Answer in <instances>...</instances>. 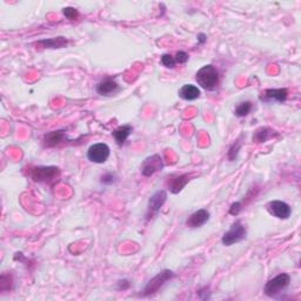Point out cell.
I'll list each match as a JSON object with an SVG mask.
<instances>
[{"label":"cell","mask_w":301,"mask_h":301,"mask_svg":"<svg viewBox=\"0 0 301 301\" xmlns=\"http://www.w3.org/2000/svg\"><path fill=\"white\" fill-rule=\"evenodd\" d=\"M198 85L206 91H213L219 84V71L213 65H205L195 74Z\"/></svg>","instance_id":"cell-1"},{"label":"cell","mask_w":301,"mask_h":301,"mask_svg":"<svg viewBox=\"0 0 301 301\" xmlns=\"http://www.w3.org/2000/svg\"><path fill=\"white\" fill-rule=\"evenodd\" d=\"M291 284V275L287 273H281L274 276L273 279L268 280L265 285L264 292L267 297L276 298L282 291H285Z\"/></svg>","instance_id":"cell-2"},{"label":"cell","mask_w":301,"mask_h":301,"mask_svg":"<svg viewBox=\"0 0 301 301\" xmlns=\"http://www.w3.org/2000/svg\"><path fill=\"white\" fill-rule=\"evenodd\" d=\"M173 276H174V273L169 270H165L163 272L158 273L153 279H151L150 281L147 282V285L145 286L144 290L141 291L140 293V297H148V296H153L163 288V286L168 282Z\"/></svg>","instance_id":"cell-3"},{"label":"cell","mask_w":301,"mask_h":301,"mask_svg":"<svg viewBox=\"0 0 301 301\" xmlns=\"http://www.w3.org/2000/svg\"><path fill=\"white\" fill-rule=\"evenodd\" d=\"M247 237V228L244 225L241 220H237V221L232 223L231 228L222 235L221 243L223 246H232L234 244L240 243V241L245 240Z\"/></svg>","instance_id":"cell-4"},{"label":"cell","mask_w":301,"mask_h":301,"mask_svg":"<svg viewBox=\"0 0 301 301\" xmlns=\"http://www.w3.org/2000/svg\"><path fill=\"white\" fill-rule=\"evenodd\" d=\"M29 175L37 183H52L60 175V171L55 166H38L31 168Z\"/></svg>","instance_id":"cell-5"},{"label":"cell","mask_w":301,"mask_h":301,"mask_svg":"<svg viewBox=\"0 0 301 301\" xmlns=\"http://www.w3.org/2000/svg\"><path fill=\"white\" fill-rule=\"evenodd\" d=\"M109 154H111V150H109V145L104 144V142H97V144L89 146L86 156L91 163L104 164L107 162Z\"/></svg>","instance_id":"cell-6"},{"label":"cell","mask_w":301,"mask_h":301,"mask_svg":"<svg viewBox=\"0 0 301 301\" xmlns=\"http://www.w3.org/2000/svg\"><path fill=\"white\" fill-rule=\"evenodd\" d=\"M164 168L163 158L159 154H153V156L147 157L141 164V174L144 177L148 178L153 175L154 173L162 171Z\"/></svg>","instance_id":"cell-7"},{"label":"cell","mask_w":301,"mask_h":301,"mask_svg":"<svg viewBox=\"0 0 301 301\" xmlns=\"http://www.w3.org/2000/svg\"><path fill=\"white\" fill-rule=\"evenodd\" d=\"M166 200H167V192H166L165 190L157 191V192L151 196L147 205V214H146L147 220L162 210V207L164 206Z\"/></svg>","instance_id":"cell-8"},{"label":"cell","mask_w":301,"mask_h":301,"mask_svg":"<svg viewBox=\"0 0 301 301\" xmlns=\"http://www.w3.org/2000/svg\"><path fill=\"white\" fill-rule=\"evenodd\" d=\"M267 211L271 216L278 219H288L292 214V208L287 202L281 200H273L267 204Z\"/></svg>","instance_id":"cell-9"},{"label":"cell","mask_w":301,"mask_h":301,"mask_svg":"<svg viewBox=\"0 0 301 301\" xmlns=\"http://www.w3.org/2000/svg\"><path fill=\"white\" fill-rule=\"evenodd\" d=\"M190 175L189 174H173L167 179V186L169 192L173 194H178L181 192L185 186L189 184Z\"/></svg>","instance_id":"cell-10"},{"label":"cell","mask_w":301,"mask_h":301,"mask_svg":"<svg viewBox=\"0 0 301 301\" xmlns=\"http://www.w3.org/2000/svg\"><path fill=\"white\" fill-rule=\"evenodd\" d=\"M208 220H210V212L202 208V210L195 211L194 213L191 214L189 219L186 220V226L190 228H198L204 226Z\"/></svg>","instance_id":"cell-11"},{"label":"cell","mask_w":301,"mask_h":301,"mask_svg":"<svg viewBox=\"0 0 301 301\" xmlns=\"http://www.w3.org/2000/svg\"><path fill=\"white\" fill-rule=\"evenodd\" d=\"M119 91V84L115 78H105L97 85L98 94L104 97H111Z\"/></svg>","instance_id":"cell-12"},{"label":"cell","mask_w":301,"mask_h":301,"mask_svg":"<svg viewBox=\"0 0 301 301\" xmlns=\"http://www.w3.org/2000/svg\"><path fill=\"white\" fill-rule=\"evenodd\" d=\"M288 97L287 88H268L262 92L260 95V100L262 101H272L275 100L278 103H284Z\"/></svg>","instance_id":"cell-13"},{"label":"cell","mask_w":301,"mask_h":301,"mask_svg":"<svg viewBox=\"0 0 301 301\" xmlns=\"http://www.w3.org/2000/svg\"><path fill=\"white\" fill-rule=\"evenodd\" d=\"M178 94L181 99L187 100V101H193L200 97L201 92H200V88H199L198 86L192 85V84H186V85L181 86L180 89H179Z\"/></svg>","instance_id":"cell-14"},{"label":"cell","mask_w":301,"mask_h":301,"mask_svg":"<svg viewBox=\"0 0 301 301\" xmlns=\"http://www.w3.org/2000/svg\"><path fill=\"white\" fill-rule=\"evenodd\" d=\"M37 45L40 46L41 49H62V47H66L68 45V39L65 37H55L51 38V39L39 40Z\"/></svg>","instance_id":"cell-15"},{"label":"cell","mask_w":301,"mask_h":301,"mask_svg":"<svg viewBox=\"0 0 301 301\" xmlns=\"http://www.w3.org/2000/svg\"><path fill=\"white\" fill-rule=\"evenodd\" d=\"M133 127L131 126V125H121V126H119L118 129H115L112 132L113 138H114L115 142H117V145L119 146H123L125 144V141H126L127 138L130 137V134L132 133Z\"/></svg>","instance_id":"cell-16"},{"label":"cell","mask_w":301,"mask_h":301,"mask_svg":"<svg viewBox=\"0 0 301 301\" xmlns=\"http://www.w3.org/2000/svg\"><path fill=\"white\" fill-rule=\"evenodd\" d=\"M275 136H278V133L274 130L270 129V127H260L253 134V142L262 144V142L268 141V140L272 139Z\"/></svg>","instance_id":"cell-17"},{"label":"cell","mask_w":301,"mask_h":301,"mask_svg":"<svg viewBox=\"0 0 301 301\" xmlns=\"http://www.w3.org/2000/svg\"><path fill=\"white\" fill-rule=\"evenodd\" d=\"M65 139L64 131H52V132L45 134L44 136V145L46 147H55L59 145Z\"/></svg>","instance_id":"cell-18"},{"label":"cell","mask_w":301,"mask_h":301,"mask_svg":"<svg viewBox=\"0 0 301 301\" xmlns=\"http://www.w3.org/2000/svg\"><path fill=\"white\" fill-rule=\"evenodd\" d=\"M253 105L251 101H243V103L238 104V106L235 107L234 114L239 118H244L246 115L249 114V112L252 111Z\"/></svg>","instance_id":"cell-19"},{"label":"cell","mask_w":301,"mask_h":301,"mask_svg":"<svg viewBox=\"0 0 301 301\" xmlns=\"http://www.w3.org/2000/svg\"><path fill=\"white\" fill-rule=\"evenodd\" d=\"M240 148H241V142L240 141L234 142V144L231 146V148H229V151H228V153H227V157H228L229 162H234V160L237 159L238 153H239Z\"/></svg>","instance_id":"cell-20"},{"label":"cell","mask_w":301,"mask_h":301,"mask_svg":"<svg viewBox=\"0 0 301 301\" xmlns=\"http://www.w3.org/2000/svg\"><path fill=\"white\" fill-rule=\"evenodd\" d=\"M162 64L167 68H174L177 62H175L174 56H172L171 55H168V53H166V55H163L162 56Z\"/></svg>","instance_id":"cell-21"},{"label":"cell","mask_w":301,"mask_h":301,"mask_svg":"<svg viewBox=\"0 0 301 301\" xmlns=\"http://www.w3.org/2000/svg\"><path fill=\"white\" fill-rule=\"evenodd\" d=\"M62 13H64V16L67 18V19L70 20H76L77 18L79 17V12L77 8L74 7H65L62 8Z\"/></svg>","instance_id":"cell-22"},{"label":"cell","mask_w":301,"mask_h":301,"mask_svg":"<svg viewBox=\"0 0 301 301\" xmlns=\"http://www.w3.org/2000/svg\"><path fill=\"white\" fill-rule=\"evenodd\" d=\"M174 59H175V62H177V64H186V62L189 61L190 55H187L185 51H179V52L175 53Z\"/></svg>","instance_id":"cell-23"},{"label":"cell","mask_w":301,"mask_h":301,"mask_svg":"<svg viewBox=\"0 0 301 301\" xmlns=\"http://www.w3.org/2000/svg\"><path fill=\"white\" fill-rule=\"evenodd\" d=\"M115 181V174H113L112 172L105 173L104 175H101L100 183L103 185H112Z\"/></svg>","instance_id":"cell-24"},{"label":"cell","mask_w":301,"mask_h":301,"mask_svg":"<svg viewBox=\"0 0 301 301\" xmlns=\"http://www.w3.org/2000/svg\"><path fill=\"white\" fill-rule=\"evenodd\" d=\"M241 211H243V204H241L240 201L233 202V204L231 205V207H229V214H232V216H238Z\"/></svg>","instance_id":"cell-25"},{"label":"cell","mask_w":301,"mask_h":301,"mask_svg":"<svg viewBox=\"0 0 301 301\" xmlns=\"http://www.w3.org/2000/svg\"><path fill=\"white\" fill-rule=\"evenodd\" d=\"M131 286V284L129 282V280H126V279H124V280H119L118 281V290L119 291H126L127 288H129Z\"/></svg>","instance_id":"cell-26"},{"label":"cell","mask_w":301,"mask_h":301,"mask_svg":"<svg viewBox=\"0 0 301 301\" xmlns=\"http://www.w3.org/2000/svg\"><path fill=\"white\" fill-rule=\"evenodd\" d=\"M198 41H199V44H205L206 43V40H207V35L205 34V33H200V34H198Z\"/></svg>","instance_id":"cell-27"}]
</instances>
